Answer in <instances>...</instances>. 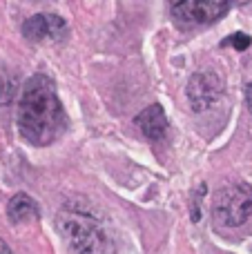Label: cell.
<instances>
[{
  "mask_svg": "<svg viewBox=\"0 0 252 254\" xmlns=\"http://www.w3.org/2000/svg\"><path fill=\"white\" fill-rule=\"evenodd\" d=\"M7 219L11 223H25V221L40 219V207L29 194L18 192L7 203Z\"/></svg>",
  "mask_w": 252,
  "mask_h": 254,
  "instance_id": "obj_8",
  "label": "cell"
},
{
  "mask_svg": "<svg viewBox=\"0 0 252 254\" xmlns=\"http://www.w3.org/2000/svg\"><path fill=\"white\" fill-rule=\"evenodd\" d=\"M186 96H188V103H190L192 112H196V114L210 110V107L217 105L219 98L223 96L221 76L214 74V71H210V69L192 74L190 80H188Z\"/></svg>",
  "mask_w": 252,
  "mask_h": 254,
  "instance_id": "obj_4",
  "label": "cell"
},
{
  "mask_svg": "<svg viewBox=\"0 0 252 254\" xmlns=\"http://www.w3.org/2000/svg\"><path fill=\"white\" fill-rule=\"evenodd\" d=\"M246 103H248V110L252 112V83L246 85Z\"/></svg>",
  "mask_w": 252,
  "mask_h": 254,
  "instance_id": "obj_11",
  "label": "cell"
},
{
  "mask_svg": "<svg viewBox=\"0 0 252 254\" xmlns=\"http://www.w3.org/2000/svg\"><path fill=\"white\" fill-rule=\"evenodd\" d=\"M67 114L58 98L54 80L45 74H34L20 92L18 101V131L34 147H47L65 134Z\"/></svg>",
  "mask_w": 252,
  "mask_h": 254,
  "instance_id": "obj_1",
  "label": "cell"
},
{
  "mask_svg": "<svg viewBox=\"0 0 252 254\" xmlns=\"http://www.w3.org/2000/svg\"><path fill=\"white\" fill-rule=\"evenodd\" d=\"M228 7L221 0H179L172 7V16L183 27H199L221 20Z\"/></svg>",
  "mask_w": 252,
  "mask_h": 254,
  "instance_id": "obj_5",
  "label": "cell"
},
{
  "mask_svg": "<svg viewBox=\"0 0 252 254\" xmlns=\"http://www.w3.org/2000/svg\"><path fill=\"white\" fill-rule=\"evenodd\" d=\"M22 36L31 43H43V40H65L67 22L65 18L56 13H36L22 22Z\"/></svg>",
  "mask_w": 252,
  "mask_h": 254,
  "instance_id": "obj_6",
  "label": "cell"
},
{
  "mask_svg": "<svg viewBox=\"0 0 252 254\" xmlns=\"http://www.w3.org/2000/svg\"><path fill=\"white\" fill-rule=\"evenodd\" d=\"M170 2H172V4H174V2H179V0H170Z\"/></svg>",
  "mask_w": 252,
  "mask_h": 254,
  "instance_id": "obj_14",
  "label": "cell"
},
{
  "mask_svg": "<svg viewBox=\"0 0 252 254\" xmlns=\"http://www.w3.org/2000/svg\"><path fill=\"white\" fill-rule=\"evenodd\" d=\"M221 45L223 47H235L237 52H246L252 45V38L248 34H244V31H237V34H230L228 38H223Z\"/></svg>",
  "mask_w": 252,
  "mask_h": 254,
  "instance_id": "obj_9",
  "label": "cell"
},
{
  "mask_svg": "<svg viewBox=\"0 0 252 254\" xmlns=\"http://www.w3.org/2000/svg\"><path fill=\"white\" fill-rule=\"evenodd\" d=\"M221 2L226 4V7H228V11H230L232 7H244V4H248L250 0H221Z\"/></svg>",
  "mask_w": 252,
  "mask_h": 254,
  "instance_id": "obj_10",
  "label": "cell"
},
{
  "mask_svg": "<svg viewBox=\"0 0 252 254\" xmlns=\"http://www.w3.org/2000/svg\"><path fill=\"white\" fill-rule=\"evenodd\" d=\"M134 123H136V127L150 140H163L165 134H168V127H170L168 116H165V110L159 105V103L145 107V110L136 116V121H134Z\"/></svg>",
  "mask_w": 252,
  "mask_h": 254,
  "instance_id": "obj_7",
  "label": "cell"
},
{
  "mask_svg": "<svg viewBox=\"0 0 252 254\" xmlns=\"http://www.w3.org/2000/svg\"><path fill=\"white\" fill-rule=\"evenodd\" d=\"M0 254H13L11 248L7 246V241H2V239H0Z\"/></svg>",
  "mask_w": 252,
  "mask_h": 254,
  "instance_id": "obj_12",
  "label": "cell"
},
{
  "mask_svg": "<svg viewBox=\"0 0 252 254\" xmlns=\"http://www.w3.org/2000/svg\"><path fill=\"white\" fill-rule=\"evenodd\" d=\"M212 214L223 228H244L252 219V188L246 183L221 188L214 198Z\"/></svg>",
  "mask_w": 252,
  "mask_h": 254,
  "instance_id": "obj_3",
  "label": "cell"
},
{
  "mask_svg": "<svg viewBox=\"0 0 252 254\" xmlns=\"http://www.w3.org/2000/svg\"><path fill=\"white\" fill-rule=\"evenodd\" d=\"M56 230L74 254H116L107 225L85 207L65 205L56 216Z\"/></svg>",
  "mask_w": 252,
  "mask_h": 254,
  "instance_id": "obj_2",
  "label": "cell"
},
{
  "mask_svg": "<svg viewBox=\"0 0 252 254\" xmlns=\"http://www.w3.org/2000/svg\"><path fill=\"white\" fill-rule=\"evenodd\" d=\"M29 2H52V0H29Z\"/></svg>",
  "mask_w": 252,
  "mask_h": 254,
  "instance_id": "obj_13",
  "label": "cell"
}]
</instances>
